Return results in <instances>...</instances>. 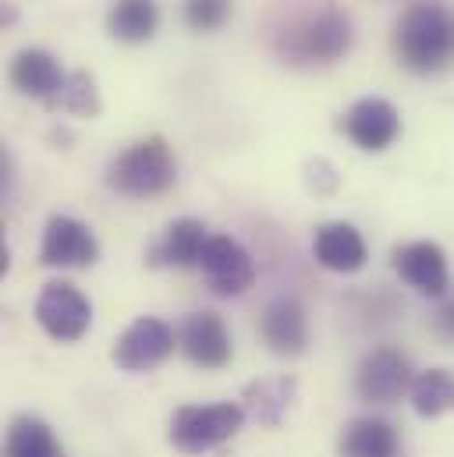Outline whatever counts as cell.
<instances>
[{"label":"cell","instance_id":"cell-1","mask_svg":"<svg viewBox=\"0 0 454 457\" xmlns=\"http://www.w3.org/2000/svg\"><path fill=\"white\" fill-rule=\"evenodd\" d=\"M355 29L338 0H309V7L291 11L273 32V54L291 68H320L334 64L351 50Z\"/></svg>","mask_w":454,"mask_h":457},{"label":"cell","instance_id":"cell-2","mask_svg":"<svg viewBox=\"0 0 454 457\" xmlns=\"http://www.w3.org/2000/svg\"><path fill=\"white\" fill-rule=\"evenodd\" d=\"M394 57L412 75H441L454 68V11L437 0H416L401 11L391 36Z\"/></svg>","mask_w":454,"mask_h":457},{"label":"cell","instance_id":"cell-3","mask_svg":"<svg viewBox=\"0 0 454 457\" xmlns=\"http://www.w3.org/2000/svg\"><path fill=\"white\" fill-rule=\"evenodd\" d=\"M174 181H178V160H174L164 135H149V138L131 142L107 167V185L117 195H128V199L164 195Z\"/></svg>","mask_w":454,"mask_h":457},{"label":"cell","instance_id":"cell-4","mask_svg":"<svg viewBox=\"0 0 454 457\" xmlns=\"http://www.w3.org/2000/svg\"><path fill=\"white\" fill-rule=\"evenodd\" d=\"M245 426V408L217 401V404H185L171 415V447L181 454H206L231 440Z\"/></svg>","mask_w":454,"mask_h":457},{"label":"cell","instance_id":"cell-5","mask_svg":"<svg viewBox=\"0 0 454 457\" xmlns=\"http://www.w3.org/2000/svg\"><path fill=\"white\" fill-rule=\"evenodd\" d=\"M36 323L54 341H82L89 323H93V305H89V298L75 284L50 280L39 291V298H36Z\"/></svg>","mask_w":454,"mask_h":457},{"label":"cell","instance_id":"cell-6","mask_svg":"<svg viewBox=\"0 0 454 457\" xmlns=\"http://www.w3.org/2000/svg\"><path fill=\"white\" fill-rule=\"evenodd\" d=\"M100 259V241L89 224L75 217H50L43 228V245H39V262L54 270H82Z\"/></svg>","mask_w":454,"mask_h":457},{"label":"cell","instance_id":"cell-7","mask_svg":"<svg viewBox=\"0 0 454 457\" xmlns=\"http://www.w3.org/2000/svg\"><path fill=\"white\" fill-rule=\"evenodd\" d=\"M199 270H203L210 291L221 295V298L241 295V291L252 287V280H256L252 255H248L245 245L234 241L231 234H210V241H206V248H203V259H199Z\"/></svg>","mask_w":454,"mask_h":457},{"label":"cell","instance_id":"cell-8","mask_svg":"<svg viewBox=\"0 0 454 457\" xmlns=\"http://www.w3.org/2000/svg\"><path fill=\"white\" fill-rule=\"evenodd\" d=\"M405 390H412V365L394 347H376L358 361L355 394L369 404H394Z\"/></svg>","mask_w":454,"mask_h":457},{"label":"cell","instance_id":"cell-9","mask_svg":"<svg viewBox=\"0 0 454 457\" xmlns=\"http://www.w3.org/2000/svg\"><path fill=\"white\" fill-rule=\"evenodd\" d=\"M391 266H394V273L408 287H416L426 298H444L448 287H451L448 255H444V248L437 241H408V245H398L391 252Z\"/></svg>","mask_w":454,"mask_h":457},{"label":"cell","instance_id":"cell-10","mask_svg":"<svg viewBox=\"0 0 454 457\" xmlns=\"http://www.w3.org/2000/svg\"><path fill=\"white\" fill-rule=\"evenodd\" d=\"M174 330L156 316H139L117 341H114V361L124 372H149L174 351Z\"/></svg>","mask_w":454,"mask_h":457},{"label":"cell","instance_id":"cell-11","mask_svg":"<svg viewBox=\"0 0 454 457\" xmlns=\"http://www.w3.org/2000/svg\"><path fill=\"white\" fill-rule=\"evenodd\" d=\"M340 131L362 153H383L401 135V114H398V107L391 100L366 96V100H358V104L348 107V114L340 120Z\"/></svg>","mask_w":454,"mask_h":457},{"label":"cell","instance_id":"cell-12","mask_svg":"<svg viewBox=\"0 0 454 457\" xmlns=\"http://www.w3.org/2000/svg\"><path fill=\"white\" fill-rule=\"evenodd\" d=\"M178 347L199 369H224L227 361H231V354H234L231 334H227L224 320L217 312H192V316H185V323L178 330Z\"/></svg>","mask_w":454,"mask_h":457},{"label":"cell","instance_id":"cell-13","mask_svg":"<svg viewBox=\"0 0 454 457\" xmlns=\"http://www.w3.org/2000/svg\"><path fill=\"white\" fill-rule=\"evenodd\" d=\"M259 334H263V341H266V347H270L273 354H284V358L302 354L306 344H309V316H306L302 302L291 298V295L273 298V302L263 309Z\"/></svg>","mask_w":454,"mask_h":457},{"label":"cell","instance_id":"cell-14","mask_svg":"<svg viewBox=\"0 0 454 457\" xmlns=\"http://www.w3.org/2000/svg\"><path fill=\"white\" fill-rule=\"evenodd\" d=\"M7 79H11V86H14L21 96H32V100L50 104V100L61 93L68 71L61 68V61H57L54 54H46V50H39V46H25V50L14 54V61H11V68H7Z\"/></svg>","mask_w":454,"mask_h":457},{"label":"cell","instance_id":"cell-15","mask_svg":"<svg viewBox=\"0 0 454 457\" xmlns=\"http://www.w3.org/2000/svg\"><path fill=\"white\" fill-rule=\"evenodd\" d=\"M313 255L331 273H358L366 266V259H369V248H366V237L351 228V224L331 220V224L316 228Z\"/></svg>","mask_w":454,"mask_h":457},{"label":"cell","instance_id":"cell-16","mask_svg":"<svg viewBox=\"0 0 454 457\" xmlns=\"http://www.w3.org/2000/svg\"><path fill=\"white\" fill-rule=\"evenodd\" d=\"M206 241H210V234H206V224H203V220L181 217V220L167 224L164 237H160V241L153 245V252H149V262H153V266H178V270L199 266Z\"/></svg>","mask_w":454,"mask_h":457},{"label":"cell","instance_id":"cell-17","mask_svg":"<svg viewBox=\"0 0 454 457\" xmlns=\"http://www.w3.org/2000/svg\"><path fill=\"white\" fill-rule=\"evenodd\" d=\"M340 457H398V433L383 419H355L344 426Z\"/></svg>","mask_w":454,"mask_h":457},{"label":"cell","instance_id":"cell-18","mask_svg":"<svg viewBox=\"0 0 454 457\" xmlns=\"http://www.w3.org/2000/svg\"><path fill=\"white\" fill-rule=\"evenodd\" d=\"M160 25L156 0H114L107 11V32L121 43H146Z\"/></svg>","mask_w":454,"mask_h":457},{"label":"cell","instance_id":"cell-19","mask_svg":"<svg viewBox=\"0 0 454 457\" xmlns=\"http://www.w3.org/2000/svg\"><path fill=\"white\" fill-rule=\"evenodd\" d=\"M245 415H252L263 426H277L288 404L295 401V379L291 376H273V379H256L245 386Z\"/></svg>","mask_w":454,"mask_h":457},{"label":"cell","instance_id":"cell-20","mask_svg":"<svg viewBox=\"0 0 454 457\" xmlns=\"http://www.w3.org/2000/svg\"><path fill=\"white\" fill-rule=\"evenodd\" d=\"M4 457H64V451H61L54 429L43 419L18 415L11 422V429H7Z\"/></svg>","mask_w":454,"mask_h":457},{"label":"cell","instance_id":"cell-21","mask_svg":"<svg viewBox=\"0 0 454 457\" xmlns=\"http://www.w3.org/2000/svg\"><path fill=\"white\" fill-rule=\"evenodd\" d=\"M412 408L419 419H441L454 411V372L451 369H426L412 379Z\"/></svg>","mask_w":454,"mask_h":457},{"label":"cell","instance_id":"cell-22","mask_svg":"<svg viewBox=\"0 0 454 457\" xmlns=\"http://www.w3.org/2000/svg\"><path fill=\"white\" fill-rule=\"evenodd\" d=\"M46 111H54V114L89 117V120H93V117L104 111L93 75H89V71H68V79H64L61 93H57V96L46 104Z\"/></svg>","mask_w":454,"mask_h":457},{"label":"cell","instance_id":"cell-23","mask_svg":"<svg viewBox=\"0 0 454 457\" xmlns=\"http://www.w3.org/2000/svg\"><path fill=\"white\" fill-rule=\"evenodd\" d=\"M234 4L231 0H185V25L192 32H217L224 29Z\"/></svg>","mask_w":454,"mask_h":457},{"label":"cell","instance_id":"cell-24","mask_svg":"<svg viewBox=\"0 0 454 457\" xmlns=\"http://www.w3.org/2000/svg\"><path fill=\"white\" fill-rule=\"evenodd\" d=\"M437 327H441V334H444V337H451L454 341V302L441 312V316H437Z\"/></svg>","mask_w":454,"mask_h":457}]
</instances>
